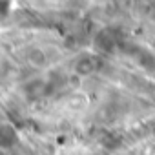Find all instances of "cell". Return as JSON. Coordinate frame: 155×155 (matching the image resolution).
I'll return each instance as SVG.
<instances>
[{"instance_id":"cell-1","label":"cell","mask_w":155,"mask_h":155,"mask_svg":"<svg viewBox=\"0 0 155 155\" xmlns=\"http://www.w3.org/2000/svg\"><path fill=\"white\" fill-rule=\"evenodd\" d=\"M28 62H29V66H33L37 69H42V68L48 66V55L40 48H31L28 51Z\"/></svg>"}]
</instances>
